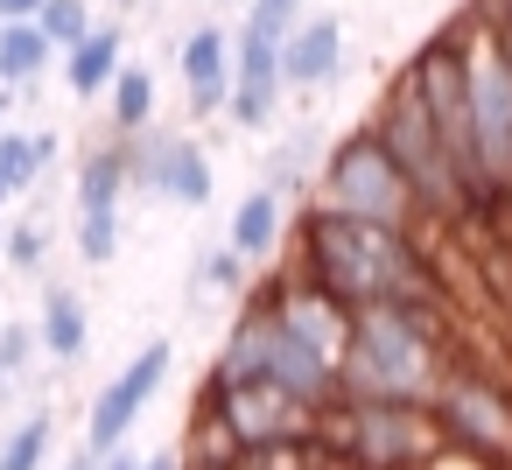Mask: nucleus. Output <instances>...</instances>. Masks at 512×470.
<instances>
[{
  "label": "nucleus",
  "mask_w": 512,
  "mask_h": 470,
  "mask_svg": "<svg viewBox=\"0 0 512 470\" xmlns=\"http://www.w3.org/2000/svg\"><path fill=\"white\" fill-rule=\"evenodd\" d=\"M302 8H309V0H246V15H239V22L281 43V36H288V29L302 22Z\"/></svg>",
  "instance_id": "nucleus-27"
},
{
  "label": "nucleus",
  "mask_w": 512,
  "mask_h": 470,
  "mask_svg": "<svg viewBox=\"0 0 512 470\" xmlns=\"http://www.w3.org/2000/svg\"><path fill=\"white\" fill-rule=\"evenodd\" d=\"M106 113H113V134H141V127H155V71H141V64H120L113 71V85H106Z\"/></svg>",
  "instance_id": "nucleus-21"
},
{
  "label": "nucleus",
  "mask_w": 512,
  "mask_h": 470,
  "mask_svg": "<svg viewBox=\"0 0 512 470\" xmlns=\"http://www.w3.org/2000/svg\"><path fill=\"white\" fill-rule=\"evenodd\" d=\"M0 260H8L15 274H43V260H50V225H43V218H15L8 239H0Z\"/></svg>",
  "instance_id": "nucleus-24"
},
{
  "label": "nucleus",
  "mask_w": 512,
  "mask_h": 470,
  "mask_svg": "<svg viewBox=\"0 0 512 470\" xmlns=\"http://www.w3.org/2000/svg\"><path fill=\"white\" fill-rule=\"evenodd\" d=\"M120 8H141V0H120Z\"/></svg>",
  "instance_id": "nucleus-37"
},
{
  "label": "nucleus",
  "mask_w": 512,
  "mask_h": 470,
  "mask_svg": "<svg viewBox=\"0 0 512 470\" xmlns=\"http://www.w3.org/2000/svg\"><path fill=\"white\" fill-rule=\"evenodd\" d=\"M498 15H505V29H512V0H498Z\"/></svg>",
  "instance_id": "nucleus-34"
},
{
  "label": "nucleus",
  "mask_w": 512,
  "mask_h": 470,
  "mask_svg": "<svg viewBox=\"0 0 512 470\" xmlns=\"http://www.w3.org/2000/svg\"><path fill=\"white\" fill-rule=\"evenodd\" d=\"M281 239H288V204L260 183V190H246L239 197V211H232V225H225V246L253 267V260H274L281 253Z\"/></svg>",
  "instance_id": "nucleus-15"
},
{
  "label": "nucleus",
  "mask_w": 512,
  "mask_h": 470,
  "mask_svg": "<svg viewBox=\"0 0 512 470\" xmlns=\"http://www.w3.org/2000/svg\"><path fill=\"white\" fill-rule=\"evenodd\" d=\"M414 470H498V463H484V456H470V449H456V442H435Z\"/></svg>",
  "instance_id": "nucleus-29"
},
{
  "label": "nucleus",
  "mask_w": 512,
  "mask_h": 470,
  "mask_svg": "<svg viewBox=\"0 0 512 470\" xmlns=\"http://www.w3.org/2000/svg\"><path fill=\"white\" fill-rule=\"evenodd\" d=\"M36 29L50 36V50H71V43L92 29V0H43V8H36Z\"/></svg>",
  "instance_id": "nucleus-25"
},
{
  "label": "nucleus",
  "mask_w": 512,
  "mask_h": 470,
  "mask_svg": "<svg viewBox=\"0 0 512 470\" xmlns=\"http://www.w3.org/2000/svg\"><path fill=\"white\" fill-rule=\"evenodd\" d=\"M169 365H176L169 344H141V351L99 386V400H92V414H85V456H113V449H127L134 421H141L148 400L169 386Z\"/></svg>",
  "instance_id": "nucleus-10"
},
{
  "label": "nucleus",
  "mask_w": 512,
  "mask_h": 470,
  "mask_svg": "<svg viewBox=\"0 0 512 470\" xmlns=\"http://www.w3.org/2000/svg\"><path fill=\"white\" fill-rule=\"evenodd\" d=\"M120 141H127V190H148V197L183 204V211L211 204L218 176H211V155H204L197 141H183V134H155V127L120 134Z\"/></svg>",
  "instance_id": "nucleus-9"
},
{
  "label": "nucleus",
  "mask_w": 512,
  "mask_h": 470,
  "mask_svg": "<svg viewBox=\"0 0 512 470\" xmlns=\"http://www.w3.org/2000/svg\"><path fill=\"white\" fill-rule=\"evenodd\" d=\"M176 78H183L190 120H218L225 113V92H232V36L218 22H197L176 43Z\"/></svg>",
  "instance_id": "nucleus-13"
},
{
  "label": "nucleus",
  "mask_w": 512,
  "mask_h": 470,
  "mask_svg": "<svg viewBox=\"0 0 512 470\" xmlns=\"http://www.w3.org/2000/svg\"><path fill=\"white\" fill-rule=\"evenodd\" d=\"M50 435H57V421H50V414L15 421L8 435H0V470H43V463H50Z\"/></svg>",
  "instance_id": "nucleus-22"
},
{
  "label": "nucleus",
  "mask_w": 512,
  "mask_h": 470,
  "mask_svg": "<svg viewBox=\"0 0 512 470\" xmlns=\"http://www.w3.org/2000/svg\"><path fill=\"white\" fill-rule=\"evenodd\" d=\"M43 0H0V22H36Z\"/></svg>",
  "instance_id": "nucleus-30"
},
{
  "label": "nucleus",
  "mask_w": 512,
  "mask_h": 470,
  "mask_svg": "<svg viewBox=\"0 0 512 470\" xmlns=\"http://www.w3.org/2000/svg\"><path fill=\"white\" fill-rule=\"evenodd\" d=\"M120 64H127V29L92 22V29L64 50V85H71V99H99V92L113 85Z\"/></svg>",
  "instance_id": "nucleus-14"
},
{
  "label": "nucleus",
  "mask_w": 512,
  "mask_h": 470,
  "mask_svg": "<svg viewBox=\"0 0 512 470\" xmlns=\"http://www.w3.org/2000/svg\"><path fill=\"white\" fill-rule=\"evenodd\" d=\"M365 127L379 134L386 162L400 169L407 204H414V225H421V232H463L456 162H449L442 134L428 127V113H421V99H414V85H407V78H393V85H386V99L372 106V120H365Z\"/></svg>",
  "instance_id": "nucleus-3"
},
{
  "label": "nucleus",
  "mask_w": 512,
  "mask_h": 470,
  "mask_svg": "<svg viewBox=\"0 0 512 470\" xmlns=\"http://www.w3.org/2000/svg\"><path fill=\"white\" fill-rule=\"evenodd\" d=\"M309 428H316V407L288 400L281 386L204 372V393H197V414H190V442L197 449H183V456L232 463L239 449H260V442H281V435H309Z\"/></svg>",
  "instance_id": "nucleus-5"
},
{
  "label": "nucleus",
  "mask_w": 512,
  "mask_h": 470,
  "mask_svg": "<svg viewBox=\"0 0 512 470\" xmlns=\"http://www.w3.org/2000/svg\"><path fill=\"white\" fill-rule=\"evenodd\" d=\"M316 162H323V141L309 134V127H295L274 155H267V190L288 204V197H302L309 183H316Z\"/></svg>",
  "instance_id": "nucleus-19"
},
{
  "label": "nucleus",
  "mask_w": 512,
  "mask_h": 470,
  "mask_svg": "<svg viewBox=\"0 0 512 470\" xmlns=\"http://www.w3.org/2000/svg\"><path fill=\"white\" fill-rule=\"evenodd\" d=\"M232 8H246V0H232Z\"/></svg>",
  "instance_id": "nucleus-38"
},
{
  "label": "nucleus",
  "mask_w": 512,
  "mask_h": 470,
  "mask_svg": "<svg viewBox=\"0 0 512 470\" xmlns=\"http://www.w3.org/2000/svg\"><path fill=\"white\" fill-rule=\"evenodd\" d=\"M463 351L456 309H414V302H372L351 309L344 351H337V400H400L428 407L435 379Z\"/></svg>",
  "instance_id": "nucleus-2"
},
{
  "label": "nucleus",
  "mask_w": 512,
  "mask_h": 470,
  "mask_svg": "<svg viewBox=\"0 0 512 470\" xmlns=\"http://www.w3.org/2000/svg\"><path fill=\"white\" fill-rule=\"evenodd\" d=\"M141 470H190V456H183V449H162V456H148Z\"/></svg>",
  "instance_id": "nucleus-31"
},
{
  "label": "nucleus",
  "mask_w": 512,
  "mask_h": 470,
  "mask_svg": "<svg viewBox=\"0 0 512 470\" xmlns=\"http://www.w3.org/2000/svg\"><path fill=\"white\" fill-rule=\"evenodd\" d=\"M281 99H288V92H281V43L239 22V36H232V92H225V120H232V127H274Z\"/></svg>",
  "instance_id": "nucleus-11"
},
{
  "label": "nucleus",
  "mask_w": 512,
  "mask_h": 470,
  "mask_svg": "<svg viewBox=\"0 0 512 470\" xmlns=\"http://www.w3.org/2000/svg\"><path fill=\"white\" fill-rule=\"evenodd\" d=\"M316 204L351 211V218H379V225H414L407 183L386 162V148H379L372 127H351V134H337L323 148V162H316Z\"/></svg>",
  "instance_id": "nucleus-8"
},
{
  "label": "nucleus",
  "mask_w": 512,
  "mask_h": 470,
  "mask_svg": "<svg viewBox=\"0 0 512 470\" xmlns=\"http://www.w3.org/2000/svg\"><path fill=\"white\" fill-rule=\"evenodd\" d=\"M421 414H428L435 442H456V449H470V456L512 470V386H505L498 372H484V365H470V358L456 351Z\"/></svg>",
  "instance_id": "nucleus-6"
},
{
  "label": "nucleus",
  "mask_w": 512,
  "mask_h": 470,
  "mask_svg": "<svg viewBox=\"0 0 512 470\" xmlns=\"http://www.w3.org/2000/svg\"><path fill=\"white\" fill-rule=\"evenodd\" d=\"M120 197H127V141L113 134L78 162V218H106L120 211Z\"/></svg>",
  "instance_id": "nucleus-16"
},
{
  "label": "nucleus",
  "mask_w": 512,
  "mask_h": 470,
  "mask_svg": "<svg viewBox=\"0 0 512 470\" xmlns=\"http://www.w3.org/2000/svg\"><path fill=\"white\" fill-rule=\"evenodd\" d=\"M456 43H463V92H470L477 169L512 190V29L498 15V0H477V8L456 22Z\"/></svg>",
  "instance_id": "nucleus-4"
},
{
  "label": "nucleus",
  "mask_w": 512,
  "mask_h": 470,
  "mask_svg": "<svg viewBox=\"0 0 512 470\" xmlns=\"http://www.w3.org/2000/svg\"><path fill=\"white\" fill-rule=\"evenodd\" d=\"M246 281H253V274H246V260H239L232 246H218V253L197 260V288H204V295H232V302H239Z\"/></svg>",
  "instance_id": "nucleus-26"
},
{
  "label": "nucleus",
  "mask_w": 512,
  "mask_h": 470,
  "mask_svg": "<svg viewBox=\"0 0 512 470\" xmlns=\"http://www.w3.org/2000/svg\"><path fill=\"white\" fill-rule=\"evenodd\" d=\"M64 470H99V456H71V463H64Z\"/></svg>",
  "instance_id": "nucleus-33"
},
{
  "label": "nucleus",
  "mask_w": 512,
  "mask_h": 470,
  "mask_svg": "<svg viewBox=\"0 0 512 470\" xmlns=\"http://www.w3.org/2000/svg\"><path fill=\"white\" fill-rule=\"evenodd\" d=\"M36 351H43V344H36V323H8V330H0V400H15V393H22Z\"/></svg>",
  "instance_id": "nucleus-23"
},
{
  "label": "nucleus",
  "mask_w": 512,
  "mask_h": 470,
  "mask_svg": "<svg viewBox=\"0 0 512 470\" xmlns=\"http://www.w3.org/2000/svg\"><path fill=\"white\" fill-rule=\"evenodd\" d=\"M295 274L316 281L344 309H372V302L456 309L442 253H435V232L351 218V211H330V204L295 211Z\"/></svg>",
  "instance_id": "nucleus-1"
},
{
  "label": "nucleus",
  "mask_w": 512,
  "mask_h": 470,
  "mask_svg": "<svg viewBox=\"0 0 512 470\" xmlns=\"http://www.w3.org/2000/svg\"><path fill=\"white\" fill-rule=\"evenodd\" d=\"M50 162H57V134H0V190L8 197L36 190Z\"/></svg>",
  "instance_id": "nucleus-18"
},
{
  "label": "nucleus",
  "mask_w": 512,
  "mask_h": 470,
  "mask_svg": "<svg viewBox=\"0 0 512 470\" xmlns=\"http://www.w3.org/2000/svg\"><path fill=\"white\" fill-rule=\"evenodd\" d=\"M337 78H344V22L302 15L281 36V92H330Z\"/></svg>",
  "instance_id": "nucleus-12"
},
{
  "label": "nucleus",
  "mask_w": 512,
  "mask_h": 470,
  "mask_svg": "<svg viewBox=\"0 0 512 470\" xmlns=\"http://www.w3.org/2000/svg\"><path fill=\"white\" fill-rule=\"evenodd\" d=\"M316 435L344 470H414L435 449V428L421 407L400 400H330L316 414Z\"/></svg>",
  "instance_id": "nucleus-7"
},
{
  "label": "nucleus",
  "mask_w": 512,
  "mask_h": 470,
  "mask_svg": "<svg viewBox=\"0 0 512 470\" xmlns=\"http://www.w3.org/2000/svg\"><path fill=\"white\" fill-rule=\"evenodd\" d=\"M0 211H8V190H0Z\"/></svg>",
  "instance_id": "nucleus-36"
},
{
  "label": "nucleus",
  "mask_w": 512,
  "mask_h": 470,
  "mask_svg": "<svg viewBox=\"0 0 512 470\" xmlns=\"http://www.w3.org/2000/svg\"><path fill=\"white\" fill-rule=\"evenodd\" d=\"M36 344L50 351V358H85V344H92V316H85V302H78V288H64V281H50L43 288V323H36Z\"/></svg>",
  "instance_id": "nucleus-17"
},
{
  "label": "nucleus",
  "mask_w": 512,
  "mask_h": 470,
  "mask_svg": "<svg viewBox=\"0 0 512 470\" xmlns=\"http://www.w3.org/2000/svg\"><path fill=\"white\" fill-rule=\"evenodd\" d=\"M50 36L36 29V22H0V85H29V78H43L50 71Z\"/></svg>",
  "instance_id": "nucleus-20"
},
{
  "label": "nucleus",
  "mask_w": 512,
  "mask_h": 470,
  "mask_svg": "<svg viewBox=\"0 0 512 470\" xmlns=\"http://www.w3.org/2000/svg\"><path fill=\"white\" fill-rule=\"evenodd\" d=\"M0 239H8V218H0Z\"/></svg>",
  "instance_id": "nucleus-35"
},
{
  "label": "nucleus",
  "mask_w": 512,
  "mask_h": 470,
  "mask_svg": "<svg viewBox=\"0 0 512 470\" xmlns=\"http://www.w3.org/2000/svg\"><path fill=\"white\" fill-rule=\"evenodd\" d=\"M78 253H85L92 267H106V260L120 253V211H106V218H78Z\"/></svg>",
  "instance_id": "nucleus-28"
},
{
  "label": "nucleus",
  "mask_w": 512,
  "mask_h": 470,
  "mask_svg": "<svg viewBox=\"0 0 512 470\" xmlns=\"http://www.w3.org/2000/svg\"><path fill=\"white\" fill-rule=\"evenodd\" d=\"M99 470H141V463H134L127 449H113V456H99Z\"/></svg>",
  "instance_id": "nucleus-32"
}]
</instances>
